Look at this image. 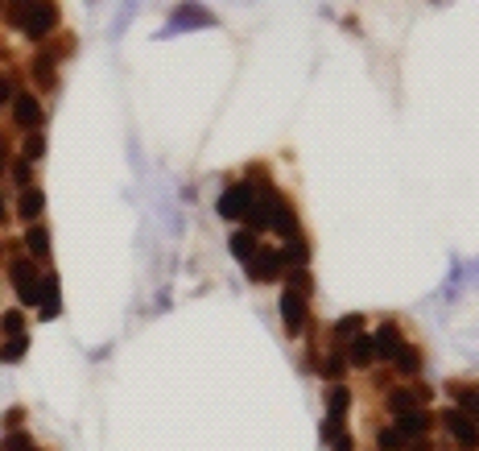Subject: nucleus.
Here are the masks:
<instances>
[{"instance_id":"nucleus-1","label":"nucleus","mask_w":479,"mask_h":451,"mask_svg":"<svg viewBox=\"0 0 479 451\" xmlns=\"http://www.w3.org/2000/svg\"><path fill=\"white\" fill-rule=\"evenodd\" d=\"M252 207V186H227L219 195V216L223 220H244Z\"/></svg>"},{"instance_id":"nucleus-2","label":"nucleus","mask_w":479,"mask_h":451,"mask_svg":"<svg viewBox=\"0 0 479 451\" xmlns=\"http://www.w3.org/2000/svg\"><path fill=\"white\" fill-rule=\"evenodd\" d=\"M54 25H58V8L45 0V4H34V8H29V17H25V25H21V29H25L29 38H45Z\"/></svg>"},{"instance_id":"nucleus-3","label":"nucleus","mask_w":479,"mask_h":451,"mask_svg":"<svg viewBox=\"0 0 479 451\" xmlns=\"http://www.w3.org/2000/svg\"><path fill=\"white\" fill-rule=\"evenodd\" d=\"M244 265H248V273H252L257 282H269V277H277V273H281L285 261H281V253H273V249H257Z\"/></svg>"},{"instance_id":"nucleus-4","label":"nucleus","mask_w":479,"mask_h":451,"mask_svg":"<svg viewBox=\"0 0 479 451\" xmlns=\"http://www.w3.org/2000/svg\"><path fill=\"white\" fill-rule=\"evenodd\" d=\"M13 282H17V294L25 298V303H38V270L29 265V261H13Z\"/></svg>"},{"instance_id":"nucleus-5","label":"nucleus","mask_w":479,"mask_h":451,"mask_svg":"<svg viewBox=\"0 0 479 451\" xmlns=\"http://www.w3.org/2000/svg\"><path fill=\"white\" fill-rule=\"evenodd\" d=\"M281 315H285V327H289V331H302V323H306V298H302V294H294V290H285V294H281Z\"/></svg>"},{"instance_id":"nucleus-6","label":"nucleus","mask_w":479,"mask_h":451,"mask_svg":"<svg viewBox=\"0 0 479 451\" xmlns=\"http://www.w3.org/2000/svg\"><path fill=\"white\" fill-rule=\"evenodd\" d=\"M13 112H17V125H21V129H38V125H42V104H38L34 95H17Z\"/></svg>"},{"instance_id":"nucleus-7","label":"nucleus","mask_w":479,"mask_h":451,"mask_svg":"<svg viewBox=\"0 0 479 451\" xmlns=\"http://www.w3.org/2000/svg\"><path fill=\"white\" fill-rule=\"evenodd\" d=\"M442 418H446V426L455 431V439H459V443H467V447L476 443V422H471V418H467L463 410H446Z\"/></svg>"},{"instance_id":"nucleus-8","label":"nucleus","mask_w":479,"mask_h":451,"mask_svg":"<svg viewBox=\"0 0 479 451\" xmlns=\"http://www.w3.org/2000/svg\"><path fill=\"white\" fill-rule=\"evenodd\" d=\"M372 344H376V356H380V361H392V356L401 352V335H396L392 323H385V327L372 335Z\"/></svg>"},{"instance_id":"nucleus-9","label":"nucleus","mask_w":479,"mask_h":451,"mask_svg":"<svg viewBox=\"0 0 479 451\" xmlns=\"http://www.w3.org/2000/svg\"><path fill=\"white\" fill-rule=\"evenodd\" d=\"M269 224L285 236H298V224H294V211L281 203V199H269Z\"/></svg>"},{"instance_id":"nucleus-10","label":"nucleus","mask_w":479,"mask_h":451,"mask_svg":"<svg viewBox=\"0 0 479 451\" xmlns=\"http://www.w3.org/2000/svg\"><path fill=\"white\" fill-rule=\"evenodd\" d=\"M430 426V414L426 410H409V414H396V431H401V439H409V435H422Z\"/></svg>"},{"instance_id":"nucleus-11","label":"nucleus","mask_w":479,"mask_h":451,"mask_svg":"<svg viewBox=\"0 0 479 451\" xmlns=\"http://www.w3.org/2000/svg\"><path fill=\"white\" fill-rule=\"evenodd\" d=\"M355 368H368V364L376 361V344H372V335H355L351 340V356H348Z\"/></svg>"},{"instance_id":"nucleus-12","label":"nucleus","mask_w":479,"mask_h":451,"mask_svg":"<svg viewBox=\"0 0 479 451\" xmlns=\"http://www.w3.org/2000/svg\"><path fill=\"white\" fill-rule=\"evenodd\" d=\"M257 253V236L252 232H231V257L236 261H248Z\"/></svg>"},{"instance_id":"nucleus-13","label":"nucleus","mask_w":479,"mask_h":451,"mask_svg":"<svg viewBox=\"0 0 479 451\" xmlns=\"http://www.w3.org/2000/svg\"><path fill=\"white\" fill-rule=\"evenodd\" d=\"M29 8H34V0H8V4H4V17H8V25H25Z\"/></svg>"},{"instance_id":"nucleus-14","label":"nucleus","mask_w":479,"mask_h":451,"mask_svg":"<svg viewBox=\"0 0 479 451\" xmlns=\"http://www.w3.org/2000/svg\"><path fill=\"white\" fill-rule=\"evenodd\" d=\"M42 207H45L42 190H25V195H21V207H17V211H21V216H25V220H34V216H38V211H42Z\"/></svg>"},{"instance_id":"nucleus-15","label":"nucleus","mask_w":479,"mask_h":451,"mask_svg":"<svg viewBox=\"0 0 479 451\" xmlns=\"http://www.w3.org/2000/svg\"><path fill=\"white\" fill-rule=\"evenodd\" d=\"M25 244L34 249V257H45V253H50V236H45V228H29Z\"/></svg>"},{"instance_id":"nucleus-16","label":"nucleus","mask_w":479,"mask_h":451,"mask_svg":"<svg viewBox=\"0 0 479 451\" xmlns=\"http://www.w3.org/2000/svg\"><path fill=\"white\" fill-rule=\"evenodd\" d=\"M389 406H392V414H409V410H417V398H413L409 389H396L389 398Z\"/></svg>"},{"instance_id":"nucleus-17","label":"nucleus","mask_w":479,"mask_h":451,"mask_svg":"<svg viewBox=\"0 0 479 451\" xmlns=\"http://www.w3.org/2000/svg\"><path fill=\"white\" fill-rule=\"evenodd\" d=\"M25 348H29V344H25L21 335H13V340L4 344V352H0V361H4V364H17V361H21V356H25Z\"/></svg>"},{"instance_id":"nucleus-18","label":"nucleus","mask_w":479,"mask_h":451,"mask_svg":"<svg viewBox=\"0 0 479 451\" xmlns=\"http://www.w3.org/2000/svg\"><path fill=\"white\" fill-rule=\"evenodd\" d=\"M376 443H380L385 451H401V447H405V439H401V431H396V426H385V431L376 435Z\"/></svg>"},{"instance_id":"nucleus-19","label":"nucleus","mask_w":479,"mask_h":451,"mask_svg":"<svg viewBox=\"0 0 479 451\" xmlns=\"http://www.w3.org/2000/svg\"><path fill=\"white\" fill-rule=\"evenodd\" d=\"M351 402V394L348 389H331V398H327V414H343Z\"/></svg>"},{"instance_id":"nucleus-20","label":"nucleus","mask_w":479,"mask_h":451,"mask_svg":"<svg viewBox=\"0 0 479 451\" xmlns=\"http://www.w3.org/2000/svg\"><path fill=\"white\" fill-rule=\"evenodd\" d=\"M392 361H396V368H401V373H417V352H413V348H401Z\"/></svg>"},{"instance_id":"nucleus-21","label":"nucleus","mask_w":479,"mask_h":451,"mask_svg":"<svg viewBox=\"0 0 479 451\" xmlns=\"http://www.w3.org/2000/svg\"><path fill=\"white\" fill-rule=\"evenodd\" d=\"M281 261H294V265H302L306 261V244L298 240V236H289V249H285V257Z\"/></svg>"},{"instance_id":"nucleus-22","label":"nucleus","mask_w":479,"mask_h":451,"mask_svg":"<svg viewBox=\"0 0 479 451\" xmlns=\"http://www.w3.org/2000/svg\"><path fill=\"white\" fill-rule=\"evenodd\" d=\"M359 323H364V319H359V315H348V319H339V323H335V335H339V340H343V335H355V331H359Z\"/></svg>"},{"instance_id":"nucleus-23","label":"nucleus","mask_w":479,"mask_h":451,"mask_svg":"<svg viewBox=\"0 0 479 451\" xmlns=\"http://www.w3.org/2000/svg\"><path fill=\"white\" fill-rule=\"evenodd\" d=\"M45 153V137H29V141H25V158H29V162H38V158H42Z\"/></svg>"},{"instance_id":"nucleus-24","label":"nucleus","mask_w":479,"mask_h":451,"mask_svg":"<svg viewBox=\"0 0 479 451\" xmlns=\"http://www.w3.org/2000/svg\"><path fill=\"white\" fill-rule=\"evenodd\" d=\"M339 426H343V414H327V422H322V439H339Z\"/></svg>"},{"instance_id":"nucleus-25","label":"nucleus","mask_w":479,"mask_h":451,"mask_svg":"<svg viewBox=\"0 0 479 451\" xmlns=\"http://www.w3.org/2000/svg\"><path fill=\"white\" fill-rule=\"evenodd\" d=\"M21 327H25V315H21V311H8V315H4V331H8V335H21Z\"/></svg>"},{"instance_id":"nucleus-26","label":"nucleus","mask_w":479,"mask_h":451,"mask_svg":"<svg viewBox=\"0 0 479 451\" xmlns=\"http://www.w3.org/2000/svg\"><path fill=\"white\" fill-rule=\"evenodd\" d=\"M0 451H29V447H25V439H4Z\"/></svg>"},{"instance_id":"nucleus-27","label":"nucleus","mask_w":479,"mask_h":451,"mask_svg":"<svg viewBox=\"0 0 479 451\" xmlns=\"http://www.w3.org/2000/svg\"><path fill=\"white\" fill-rule=\"evenodd\" d=\"M339 373H343V361H339V356H335V361H327V377H339Z\"/></svg>"},{"instance_id":"nucleus-28","label":"nucleus","mask_w":479,"mask_h":451,"mask_svg":"<svg viewBox=\"0 0 479 451\" xmlns=\"http://www.w3.org/2000/svg\"><path fill=\"white\" fill-rule=\"evenodd\" d=\"M8 95H13V91H8V79H4V75H0V104H4V99H8Z\"/></svg>"},{"instance_id":"nucleus-29","label":"nucleus","mask_w":479,"mask_h":451,"mask_svg":"<svg viewBox=\"0 0 479 451\" xmlns=\"http://www.w3.org/2000/svg\"><path fill=\"white\" fill-rule=\"evenodd\" d=\"M409 451H430V447H426V443H413V447H409Z\"/></svg>"},{"instance_id":"nucleus-30","label":"nucleus","mask_w":479,"mask_h":451,"mask_svg":"<svg viewBox=\"0 0 479 451\" xmlns=\"http://www.w3.org/2000/svg\"><path fill=\"white\" fill-rule=\"evenodd\" d=\"M0 166H4V141H0Z\"/></svg>"},{"instance_id":"nucleus-31","label":"nucleus","mask_w":479,"mask_h":451,"mask_svg":"<svg viewBox=\"0 0 479 451\" xmlns=\"http://www.w3.org/2000/svg\"><path fill=\"white\" fill-rule=\"evenodd\" d=\"M0 224H4V199H0Z\"/></svg>"}]
</instances>
